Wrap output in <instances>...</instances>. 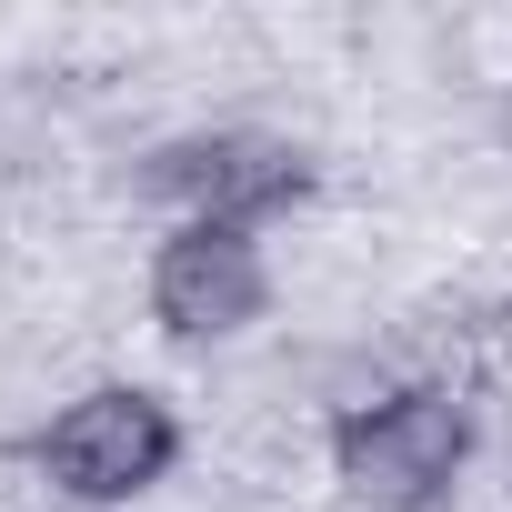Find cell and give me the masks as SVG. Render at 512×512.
I'll use <instances>...</instances> for the list:
<instances>
[{"label":"cell","instance_id":"1","mask_svg":"<svg viewBox=\"0 0 512 512\" xmlns=\"http://www.w3.org/2000/svg\"><path fill=\"white\" fill-rule=\"evenodd\" d=\"M472 402L452 382H392L332 412V482L362 512H442L472 472Z\"/></svg>","mask_w":512,"mask_h":512},{"label":"cell","instance_id":"2","mask_svg":"<svg viewBox=\"0 0 512 512\" xmlns=\"http://www.w3.org/2000/svg\"><path fill=\"white\" fill-rule=\"evenodd\" d=\"M21 452H31V472H41L61 502L121 512V502H141V492H161V482L181 472L191 432H181L171 392H151V382H91V392H71Z\"/></svg>","mask_w":512,"mask_h":512},{"label":"cell","instance_id":"3","mask_svg":"<svg viewBox=\"0 0 512 512\" xmlns=\"http://www.w3.org/2000/svg\"><path fill=\"white\" fill-rule=\"evenodd\" d=\"M312 151L292 131H262V121H221V131H181L141 161V191H161L181 221H221V231H262L282 211L312 201Z\"/></svg>","mask_w":512,"mask_h":512},{"label":"cell","instance_id":"4","mask_svg":"<svg viewBox=\"0 0 512 512\" xmlns=\"http://www.w3.org/2000/svg\"><path fill=\"white\" fill-rule=\"evenodd\" d=\"M272 251L262 231H221V221H171L151 272H141V302L171 342L211 352V342H241L251 322H272Z\"/></svg>","mask_w":512,"mask_h":512},{"label":"cell","instance_id":"5","mask_svg":"<svg viewBox=\"0 0 512 512\" xmlns=\"http://www.w3.org/2000/svg\"><path fill=\"white\" fill-rule=\"evenodd\" d=\"M502 342H512V302H502Z\"/></svg>","mask_w":512,"mask_h":512},{"label":"cell","instance_id":"6","mask_svg":"<svg viewBox=\"0 0 512 512\" xmlns=\"http://www.w3.org/2000/svg\"><path fill=\"white\" fill-rule=\"evenodd\" d=\"M502 141H512V111H502Z\"/></svg>","mask_w":512,"mask_h":512}]
</instances>
